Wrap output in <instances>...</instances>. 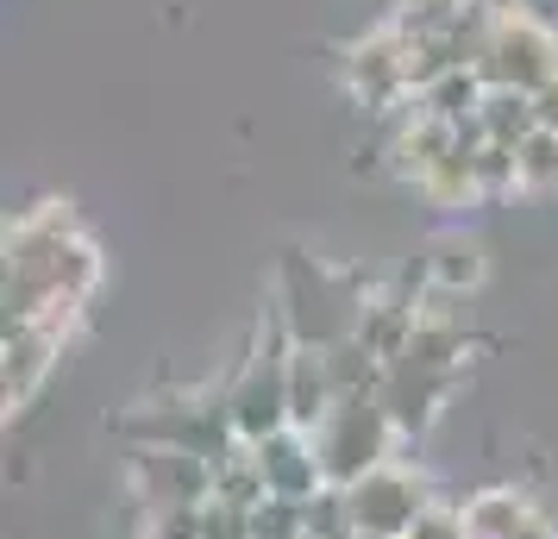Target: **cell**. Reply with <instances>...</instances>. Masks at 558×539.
I'll return each instance as SVG.
<instances>
[{
    "label": "cell",
    "instance_id": "20",
    "mask_svg": "<svg viewBox=\"0 0 558 539\" xmlns=\"http://www.w3.org/2000/svg\"><path fill=\"white\" fill-rule=\"evenodd\" d=\"M202 539H252V509L202 502Z\"/></svg>",
    "mask_w": 558,
    "mask_h": 539
},
{
    "label": "cell",
    "instance_id": "11",
    "mask_svg": "<svg viewBox=\"0 0 558 539\" xmlns=\"http://www.w3.org/2000/svg\"><path fill=\"white\" fill-rule=\"evenodd\" d=\"M427 283L439 289V295H464V289H477L483 283V245L477 238H464V232H446V238H433L427 245Z\"/></svg>",
    "mask_w": 558,
    "mask_h": 539
},
{
    "label": "cell",
    "instance_id": "3",
    "mask_svg": "<svg viewBox=\"0 0 558 539\" xmlns=\"http://www.w3.org/2000/svg\"><path fill=\"white\" fill-rule=\"evenodd\" d=\"M345 495H352L357 534H377V539H408V527L433 509L427 477H421L414 464H402V458L377 464V470H371V477H357Z\"/></svg>",
    "mask_w": 558,
    "mask_h": 539
},
{
    "label": "cell",
    "instance_id": "18",
    "mask_svg": "<svg viewBox=\"0 0 558 539\" xmlns=\"http://www.w3.org/2000/svg\"><path fill=\"white\" fill-rule=\"evenodd\" d=\"M252 539H307L302 502H282V495L257 502V509H252Z\"/></svg>",
    "mask_w": 558,
    "mask_h": 539
},
{
    "label": "cell",
    "instance_id": "14",
    "mask_svg": "<svg viewBox=\"0 0 558 539\" xmlns=\"http://www.w3.org/2000/svg\"><path fill=\"white\" fill-rule=\"evenodd\" d=\"M483 95H489L483 70H446V76L421 95V107H427L433 120H446V126H464V120H477Z\"/></svg>",
    "mask_w": 558,
    "mask_h": 539
},
{
    "label": "cell",
    "instance_id": "19",
    "mask_svg": "<svg viewBox=\"0 0 558 539\" xmlns=\"http://www.w3.org/2000/svg\"><path fill=\"white\" fill-rule=\"evenodd\" d=\"M471 170H477L483 195H514V145H477Z\"/></svg>",
    "mask_w": 558,
    "mask_h": 539
},
{
    "label": "cell",
    "instance_id": "2",
    "mask_svg": "<svg viewBox=\"0 0 558 539\" xmlns=\"http://www.w3.org/2000/svg\"><path fill=\"white\" fill-rule=\"evenodd\" d=\"M320 445V464H327V483L352 489L357 477H371L377 464H389V445H396V420L383 408L377 395H364V402H339L327 414V427L314 433Z\"/></svg>",
    "mask_w": 558,
    "mask_h": 539
},
{
    "label": "cell",
    "instance_id": "23",
    "mask_svg": "<svg viewBox=\"0 0 558 539\" xmlns=\"http://www.w3.org/2000/svg\"><path fill=\"white\" fill-rule=\"evenodd\" d=\"M533 107H539V126L558 132V82H553V88H539V95H533Z\"/></svg>",
    "mask_w": 558,
    "mask_h": 539
},
{
    "label": "cell",
    "instance_id": "17",
    "mask_svg": "<svg viewBox=\"0 0 558 539\" xmlns=\"http://www.w3.org/2000/svg\"><path fill=\"white\" fill-rule=\"evenodd\" d=\"M307 514V539H357V520H352V495L339 483H327L320 495H307L302 502Z\"/></svg>",
    "mask_w": 558,
    "mask_h": 539
},
{
    "label": "cell",
    "instance_id": "21",
    "mask_svg": "<svg viewBox=\"0 0 558 539\" xmlns=\"http://www.w3.org/2000/svg\"><path fill=\"white\" fill-rule=\"evenodd\" d=\"M408 539H471V527H464V509H446V502H433L414 527H408Z\"/></svg>",
    "mask_w": 558,
    "mask_h": 539
},
{
    "label": "cell",
    "instance_id": "6",
    "mask_svg": "<svg viewBox=\"0 0 558 539\" xmlns=\"http://www.w3.org/2000/svg\"><path fill=\"white\" fill-rule=\"evenodd\" d=\"M227 420L239 433V445H264V439L289 433V352L252 364L239 377V389L227 395Z\"/></svg>",
    "mask_w": 558,
    "mask_h": 539
},
{
    "label": "cell",
    "instance_id": "22",
    "mask_svg": "<svg viewBox=\"0 0 558 539\" xmlns=\"http://www.w3.org/2000/svg\"><path fill=\"white\" fill-rule=\"evenodd\" d=\"M151 539H202V509H157Z\"/></svg>",
    "mask_w": 558,
    "mask_h": 539
},
{
    "label": "cell",
    "instance_id": "7",
    "mask_svg": "<svg viewBox=\"0 0 558 539\" xmlns=\"http://www.w3.org/2000/svg\"><path fill=\"white\" fill-rule=\"evenodd\" d=\"M132 483L151 509H202L214 502V464L207 458H189V452H157L145 445L132 458Z\"/></svg>",
    "mask_w": 558,
    "mask_h": 539
},
{
    "label": "cell",
    "instance_id": "24",
    "mask_svg": "<svg viewBox=\"0 0 558 539\" xmlns=\"http://www.w3.org/2000/svg\"><path fill=\"white\" fill-rule=\"evenodd\" d=\"M514 539H558V527L546 520V514H533V520H527V527H521Z\"/></svg>",
    "mask_w": 558,
    "mask_h": 539
},
{
    "label": "cell",
    "instance_id": "10",
    "mask_svg": "<svg viewBox=\"0 0 558 539\" xmlns=\"http://www.w3.org/2000/svg\"><path fill=\"white\" fill-rule=\"evenodd\" d=\"M257 464H264V483H270V495H282V502H307V495H320L327 489V464H320V445H314V433H277L257 445Z\"/></svg>",
    "mask_w": 558,
    "mask_h": 539
},
{
    "label": "cell",
    "instance_id": "25",
    "mask_svg": "<svg viewBox=\"0 0 558 539\" xmlns=\"http://www.w3.org/2000/svg\"><path fill=\"white\" fill-rule=\"evenodd\" d=\"M357 539H377V534H357Z\"/></svg>",
    "mask_w": 558,
    "mask_h": 539
},
{
    "label": "cell",
    "instance_id": "8",
    "mask_svg": "<svg viewBox=\"0 0 558 539\" xmlns=\"http://www.w3.org/2000/svg\"><path fill=\"white\" fill-rule=\"evenodd\" d=\"M452 389H458V370H414V364H389L377 402L389 408L396 433H427Z\"/></svg>",
    "mask_w": 558,
    "mask_h": 539
},
{
    "label": "cell",
    "instance_id": "1",
    "mask_svg": "<svg viewBox=\"0 0 558 539\" xmlns=\"http://www.w3.org/2000/svg\"><path fill=\"white\" fill-rule=\"evenodd\" d=\"M483 82L489 88H521V95H539L558 82V38L533 13L521 7H496L489 20V45H483Z\"/></svg>",
    "mask_w": 558,
    "mask_h": 539
},
{
    "label": "cell",
    "instance_id": "9",
    "mask_svg": "<svg viewBox=\"0 0 558 539\" xmlns=\"http://www.w3.org/2000/svg\"><path fill=\"white\" fill-rule=\"evenodd\" d=\"M339 377L320 345H289V427L295 433H320L327 414L339 408Z\"/></svg>",
    "mask_w": 558,
    "mask_h": 539
},
{
    "label": "cell",
    "instance_id": "5",
    "mask_svg": "<svg viewBox=\"0 0 558 539\" xmlns=\"http://www.w3.org/2000/svg\"><path fill=\"white\" fill-rule=\"evenodd\" d=\"M345 88H352L357 107H371V113H389V107H402L414 95V82H408V38L396 26L371 32L364 45H352L345 57Z\"/></svg>",
    "mask_w": 558,
    "mask_h": 539
},
{
    "label": "cell",
    "instance_id": "15",
    "mask_svg": "<svg viewBox=\"0 0 558 539\" xmlns=\"http://www.w3.org/2000/svg\"><path fill=\"white\" fill-rule=\"evenodd\" d=\"M514 195H558V132H533L514 151Z\"/></svg>",
    "mask_w": 558,
    "mask_h": 539
},
{
    "label": "cell",
    "instance_id": "12",
    "mask_svg": "<svg viewBox=\"0 0 558 539\" xmlns=\"http://www.w3.org/2000/svg\"><path fill=\"white\" fill-rule=\"evenodd\" d=\"M477 126L489 145H527L533 132H539V107H533V95H521V88H489L477 107Z\"/></svg>",
    "mask_w": 558,
    "mask_h": 539
},
{
    "label": "cell",
    "instance_id": "4",
    "mask_svg": "<svg viewBox=\"0 0 558 539\" xmlns=\"http://www.w3.org/2000/svg\"><path fill=\"white\" fill-rule=\"evenodd\" d=\"M76 314L82 308H51V314H38V320H7V383H0L7 414H20L45 389V377L57 370L63 339L76 327Z\"/></svg>",
    "mask_w": 558,
    "mask_h": 539
},
{
    "label": "cell",
    "instance_id": "13",
    "mask_svg": "<svg viewBox=\"0 0 558 539\" xmlns=\"http://www.w3.org/2000/svg\"><path fill=\"white\" fill-rule=\"evenodd\" d=\"M527 520H533V502L527 495H514V489H483V495L464 502V527H471V539H514Z\"/></svg>",
    "mask_w": 558,
    "mask_h": 539
},
{
    "label": "cell",
    "instance_id": "16",
    "mask_svg": "<svg viewBox=\"0 0 558 539\" xmlns=\"http://www.w3.org/2000/svg\"><path fill=\"white\" fill-rule=\"evenodd\" d=\"M421 195H427L433 207H471V201H483L477 170H471V145H458V151L446 157L427 182H421Z\"/></svg>",
    "mask_w": 558,
    "mask_h": 539
}]
</instances>
